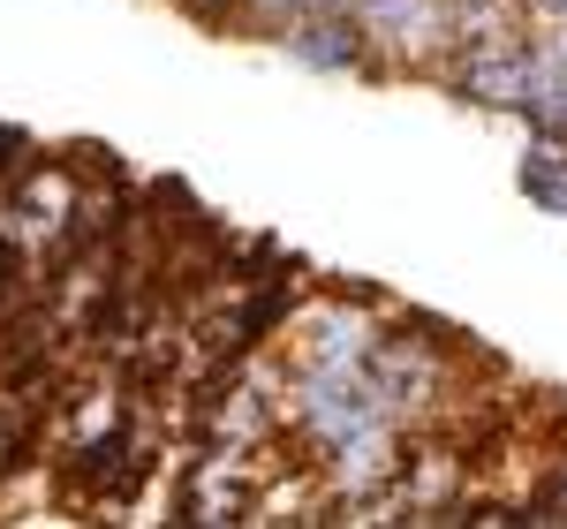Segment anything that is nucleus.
<instances>
[{"label":"nucleus","instance_id":"f257e3e1","mask_svg":"<svg viewBox=\"0 0 567 529\" xmlns=\"http://www.w3.org/2000/svg\"><path fill=\"white\" fill-rule=\"evenodd\" d=\"M349 15L363 23L371 53H386L401 69H432L462 53V23L454 0H349Z\"/></svg>","mask_w":567,"mask_h":529},{"label":"nucleus","instance_id":"f03ea898","mask_svg":"<svg viewBox=\"0 0 567 529\" xmlns=\"http://www.w3.org/2000/svg\"><path fill=\"white\" fill-rule=\"evenodd\" d=\"M280 45L318 69V76H355V69H379V53L363 39V23H355L349 8H318V15H296V23H280Z\"/></svg>","mask_w":567,"mask_h":529},{"label":"nucleus","instance_id":"7ed1b4c3","mask_svg":"<svg viewBox=\"0 0 567 529\" xmlns=\"http://www.w3.org/2000/svg\"><path fill=\"white\" fill-rule=\"evenodd\" d=\"M515 189H523L537 212L567 220V152H560V144H537V136H529L523 167H515Z\"/></svg>","mask_w":567,"mask_h":529},{"label":"nucleus","instance_id":"20e7f679","mask_svg":"<svg viewBox=\"0 0 567 529\" xmlns=\"http://www.w3.org/2000/svg\"><path fill=\"white\" fill-rule=\"evenodd\" d=\"M258 23H296V15H318V8H349V0H243Z\"/></svg>","mask_w":567,"mask_h":529}]
</instances>
